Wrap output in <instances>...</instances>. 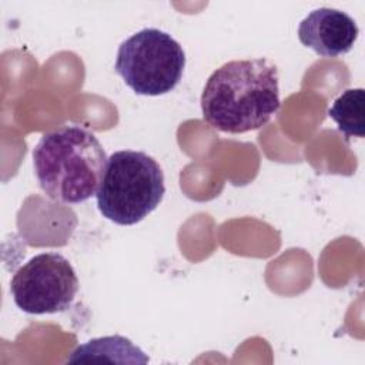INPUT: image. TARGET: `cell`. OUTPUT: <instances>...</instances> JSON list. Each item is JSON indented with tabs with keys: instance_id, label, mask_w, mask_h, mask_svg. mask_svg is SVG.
<instances>
[{
	"instance_id": "obj_1",
	"label": "cell",
	"mask_w": 365,
	"mask_h": 365,
	"mask_svg": "<svg viewBox=\"0 0 365 365\" xmlns=\"http://www.w3.org/2000/svg\"><path fill=\"white\" fill-rule=\"evenodd\" d=\"M279 107L278 71L267 58L222 64L208 77L201 94L204 120L231 134L261 128Z\"/></svg>"
},
{
	"instance_id": "obj_2",
	"label": "cell",
	"mask_w": 365,
	"mask_h": 365,
	"mask_svg": "<svg viewBox=\"0 0 365 365\" xmlns=\"http://www.w3.org/2000/svg\"><path fill=\"white\" fill-rule=\"evenodd\" d=\"M107 160L98 138L80 125L48 131L33 148L40 188L48 198L64 204H80L96 195Z\"/></svg>"
},
{
	"instance_id": "obj_3",
	"label": "cell",
	"mask_w": 365,
	"mask_h": 365,
	"mask_svg": "<svg viewBox=\"0 0 365 365\" xmlns=\"http://www.w3.org/2000/svg\"><path fill=\"white\" fill-rule=\"evenodd\" d=\"M164 194L160 164L143 151L120 150L108 157L96 198L103 217L118 225H133L153 212Z\"/></svg>"
},
{
	"instance_id": "obj_4",
	"label": "cell",
	"mask_w": 365,
	"mask_h": 365,
	"mask_svg": "<svg viewBox=\"0 0 365 365\" xmlns=\"http://www.w3.org/2000/svg\"><path fill=\"white\" fill-rule=\"evenodd\" d=\"M114 68L135 94L161 96L180 83L185 53L167 31L145 27L120 44Z\"/></svg>"
},
{
	"instance_id": "obj_5",
	"label": "cell",
	"mask_w": 365,
	"mask_h": 365,
	"mask_svg": "<svg viewBox=\"0 0 365 365\" xmlns=\"http://www.w3.org/2000/svg\"><path fill=\"white\" fill-rule=\"evenodd\" d=\"M78 291V278L70 261L58 252L30 258L11 277L14 304L27 314L43 315L67 311Z\"/></svg>"
},
{
	"instance_id": "obj_6",
	"label": "cell",
	"mask_w": 365,
	"mask_h": 365,
	"mask_svg": "<svg viewBox=\"0 0 365 365\" xmlns=\"http://www.w3.org/2000/svg\"><path fill=\"white\" fill-rule=\"evenodd\" d=\"M359 34L355 20L345 11L321 7L312 10L298 26L302 46L321 57H338L352 50Z\"/></svg>"
},
{
	"instance_id": "obj_7",
	"label": "cell",
	"mask_w": 365,
	"mask_h": 365,
	"mask_svg": "<svg viewBox=\"0 0 365 365\" xmlns=\"http://www.w3.org/2000/svg\"><path fill=\"white\" fill-rule=\"evenodd\" d=\"M68 362H90V361H108V362H128V364H147L148 356L135 346L128 338L121 335H110L94 338L83 345H78L67 358Z\"/></svg>"
},
{
	"instance_id": "obj_8",
	"label": "cell",
	"mask_w": 365,
	"mask_h": 365,
	"mask_svg": "<svg viewBox=\"0 0 365 365\" xmlns=\"http://www.w3.org/2000/svg\"><path fill=\"white\" fill-rule=\"evenodd\" d=\"M328 115L348 140L365 135V91L364 88L345 90L328 108Z\"/></svg>"
}]
</instances>
